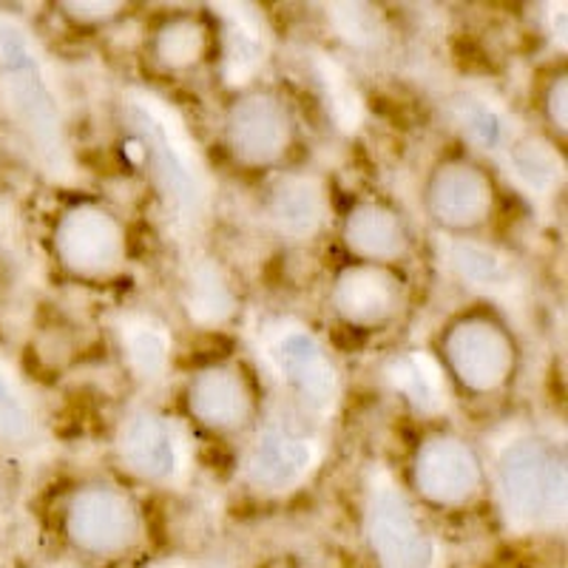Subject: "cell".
<instances>
[{
    "instance_id": "cell-18",
    "label": "cell",
    "mask_w": 568,
    "mask_h": 568,
    "mask_svg": "<svg viewBox=\"0 0 568 568\" xmlns=\"http://www.w3.org/2000/svg\"><path fill=\"white\" fill-rule=\"evenodd\" d=\"M213 45L211 27L200 14H171L154 29L151 54L165 71H191L205 63Z\"/></svg>"
},
{
    "instance_id": "cell-8",
    "label": "cell",
    "mask_w": 568,
    "mask_h": 568,
    "mask_svg": "<svg viewBox=\"0 0 568 568\" xmlns=\"http://www.w3.org/2000/svg\"><path fill=\"white\" fill-rule=\"evenodd\" d=\"M497 187L489 171L469 156L440 160L424 185L426 216L449 233H475L495 216Z\"/></svg>"
},
{
    "instance_id": "cell-19",
    "label": "cell",
    "mask_w": 568,
    "mask_h": 568,
    "mask_svg": "<svg viewBox=\"0 0 568 568\" xmlns=\"http://www.w3.org/2000/svg\"><path fill=\"white\" fill-rule=\"evenodd\" d=\"M120 338H123L125 358L140 378H160L165 373L171 338L154 316H142V313L129 316L120 327Z\"/></svg>"
},
{
    "instance_id": "cell-17",
    "label": "cell",
    "mask_w": 568,
    "mask_h": 568,
    "mask_svg": "<svg viewBox=\"0 0 568 568\" xmlns=\"http://www.w3.org/2000/svg\"><path fill=\"white\" fill-rule=\"evenodd\" d=\"M267 216L282 236L307 242L324 231L329 216L327 187L313 174H284L267 196Z\"/></svg>"
},
{
    "instance_id": "cell-4",
    "label": "cell",
    "mask_w": 568,
    "mask_h": 568,
    "mask_svg": "<svg viewBox=\"0 0 568 568\" xmlns=\"http://www.w3.org/2000/svg\"><path fill=\"white\" fill-rule=\"evenodd\" d=\"M440 369L464 393L489 398L515 382L520 347L504 318L475 307L446 324L440 333Z\"/></svg>"
},
{
    "instance_id": "cell-20",
    "label": "cell",
    "mask_w": 568,
    "mask_h": 568,
    "mask_svg": "<svg viewBox=\"0 0 568 568\" xmlns=\"http://www.w3.org/2000/svg\"><path fill=\"white\" fill-rule=\"evenodd\" d=\"M185 302L191 316L202 324H216L233 313V291L227 287L220 267L207 265V262H196L191 267V276L185 284Z\"/></svg>"
},
{
    "instance_id": "cell-6",
    "label": "cell",
    "mask_w": 568,
    "mask_h": 568,
    "mask_svg": "<svg viewBox=\"0 0 568 568\" xmlns=\"http://www.w3.org/2000/svg\"><path fill=\"white\" fill-rule=\"evenodd\" d=\"M63 531L80 555L116 560L134 551L142 540V511L120 486H80L65 500Z\"/></svg>"
},
{
    "instance_id": "cell-28",
    "label": "cell",
    "mask_w": 568,
    "mask_h": 568,
    "mask_svg": "<svg viewBox=\"0 0 568 568\" xmlns=\"http://www.w3.org/2000/svg\"><path fill=\"white\" fill-rule=\"evenodd\" d=\"M464 123L471 134L484 142V145H495V142L500 140V120H497V116L491 114V109H486V105H471L469 114L464 116Z\"/></svg>"
},
{
    "instance_id": "cell-12",
    "label": "cell",
    "mask_w": 568,
    "mask_h": 568,
    "mask_svg": "<svg viewBox=\"0 0 568 568\" xmlns=\"http://www.w3.org/2000/svg\"><path fill=\"white\" fill-rule=\"evenodd\" d=\"M191 418L213 433H240L256 415L251 382L233 364H207L191 375L185 389Z\"/></svg>"
},
{
    "instance_id": "cell-3",
    "label": "cell",
    "mask_w": 568,
    "mask_h": 568,
    "mask_svg": "<svg viewBox=\"0 0 568 568\" xmlns=\"http://www.w3.org/2000/svg\"><path fill=\"white\" fill-rule=\"evenodd\" d=\"M497 491L520 531L555 529L566 517V458L540 438H517L497 458Z\"/></svg>"
},
{
    "instance_id": "cell-7",
    "label": "cell",
    "mask_w": 568,
    "mask_h": 568,
    "mask_svg": "<svg viewBox=\"0 0 568 568\" xmlns=\"http://www.w3.org/2000/svg\"><path fill=\"white\" fill-rule=\"evenodd\" d=\"M225 149L242 169H276L287 156L296 136L291 105L276 91L251 89L233 100L225 111Z\"/></svg>"
},
{
    "instance_id": "cell-13",
    "label": "cell",
    "mask_w": 568,
    "mask_h": 568,
    "mask_svg": "<svg viewBox=\"0 0 568 568\" xmlns=\"http://www.w3.org/2000/svg\"><path fill=\"white\" fill-rule=\"evenodd\" d=\"M316 464V444L296 424L273 420L256 435L247 455V478L262 491H287Z\"/></svg>"
},
{
    "instance_id": "cell-27",
    "label": "cell",
    "mask_w": 568,
    "mask_h": 568,
    "mask_svg": "<svg viewBox=\"0 0 568 568\" xmlns=\"http://www.w3.org/2000/svg\"><path fill=\"white\" fill-rule=\"evenodd\" d=\"M65 18H71L78 27H100V23H109L116 14L123 12L125 3H109V0H80V3H60Z\"/></svg>"
},
{
    "instance_id": "cell-1",
    "label": "cell",
    "mask_w": 568,
    "mask_h": 568,
    "mask_svg": "<svg viewBox=\"0 0 568 568\" xmlns=\"http://www.w3.org/2000/svg\"><path fill=\"white\" fill-rule=\"evenodd\" d=\"M0 105L45 169H69L63 116L45 65L29 29L9 14H0Z\"/></svg>"
},
{
    "instance_id": "cell-10",
    "label": "cell",
    "mask_w": 568,
    "mask_h": 568,
    "mask_svg": "<svg viewBox=\"0 0 568 568\" xmlns=\"http://www.w3.org/2000/svg\"><path fill=\"white\" fill-rule=\"evenodd\" d=\"M413 486L426 504L458 509L478 497L484 486V460L469 440L435 433L415 449Z\"/></svg>"
},
{
    "instance_id": "cell-25",
    "label": "cell",
    "mask_w": 568,
    "mask_h": 568,
    "mask_svg": "<svg viewBox=\"0 0 568 568\" xmlns=\"http://www.w3.org/2000/svg\"><path fill=\"white\" fill-rule=\"evenodd\" d=\"M329 18H333L336 32L355 45L375 43V40L382 38V20H378L373 9L362 7V3L329 7Z\"/></svg>"
},
{
    "instance_id": "cell-24",
    "label": "cell",
    "mask_w": 568,
    "mask_h": 568,
    "mask_svg": "<svg viewBox=\"0 0 568 568\" xmlns=\"http://www.w3.org/2000/svg\"><path fill=\"white\" fill-rule=\"evenodd\" d=\"M34 429L32 407L14 387L12 375L0 367V444H23Z\"/></svg>"
},
{
    "instance_id": "cell-21",
    "label": "cell",
    "mask_w": 568,
    "mask_h": 568,
    "mask_svg": "<svg viewBox=\"0 0 568 568\" xmlns=\"http://www.w3.org/2000/svg\"><path fill=\"white\" fill-rule=\"evenodd\" d=\"M389 375H393L395 387L407 395L413 407L424 409V413H433V409L440 407V398H444V369L429 355H404V358L393 364Z\"/></svg>"
},
{
    "instance_id": "cell-2",
    "label": "cell",
    "mask_w": 568,
    "mask_h": 568,
    "mask_svg": "<svg viewBox=\"0 0 568 568\" xmlns=\"http://www.w3.org/2000/svg\"><path fill=\"white\" fill-rule=\"evenodd\" d=\"M125 116L165 200L180 211L182 220H196L207 202V182L194 142L187 140L174 109L140 91L125 103Z\"/></svg>"
},
{
    "instance_id": "cell-5",
    "label": "cell",
    "mask_w": 568,
    "mask_h": 568,
    "mask_svg": "<svg viewBox=\"0 0 568 568\" xmlns=\"http://www.w3.org/2000/svg\"><path fill=\"white\" fill-rule=\"evenodd\" d=\"M52 251L69 276L109 282L129 262V231L111 207L74 202L54 222Z\"/></svg>"
},
{
    "instance_id": "cell-15",
    "label": "cell",
    "mask_w": 568,
    "mask_h": 568,
    "mask_svg": "<svg viewBox=\"0 0 568 568\" xmlns=\"http://www.w3.org/2000/svg\"><path fill=\"white\" fill-rule=\"evenodd\" d=\"M278 373L293 393L302 398V404L313 413H329L338 395V373L316 336L304 329H291L278 336L276 349Z\"/></svg>"
},
{
    "instance_id": "cell-23",
    "label": "cell",
    "mask_w": 568,
    "mask_h": 568,
    "mask_svg": "<svg viewBox=\"0 0 568 568\" xmlns=\"http://www.w3.org/2000/svg\"><path fill=\"white\" fill-rule=\"evenodd\" d=\"M453 265L458 267V273L464 278L475 284H504L509 278V265H506V258L500 256L491 247L478 245V242H458L453 251Z\"/></svg>"
},
{
    "instance_id": "cell-16",
    "label": "cell",
    "mask_w": 568,
    "mask_h": 568,
    "mask_svg": "<svg viewBox=\"0 0 568 568\" xmlns=\"http://www.w3.org/2000/svg\"><path fill=\"white\" fill-rule=\"evenodd\" d=\"M116 455L140 480H169L180 469V438L169 418L140 409L120 426Z\"/></svg>"
},
{
    "instance_id": "cell-14",
    "label": "cell",
    "mask_w": 568,
    "mask_h": 568,
    "mask_svg": "<svg viewBox=\"0 0 568 568\" xmlns=\"http://www.w3.org/2000/svg\"><path fill=\"white\" fill-rule=\"evenodd\" d=\"M342 245L353 262L393 267L413 247V233L393 205L382 200H362L344 216Z\"/></svg>"
},
{
    "instance_id": "cell-29",
    "label": "cell",
    "mask_w": 568,
    "mask_h": 568,
    "mask_svg": "<svg viewBox=\"0 0 568 568\" xmlns=\"http://www.w3.org/2000/svg\"><path fill=\"white\" fill-rule=\"evenodd\" d=\"M160 568H205V566H196V562H169V566H160Z\"/></svg>"
},
{
    "instance_id": "cell-9",
    "label": "cell",
    "mask_w": 568,
    "mask_h": 568,
    "mask_svg": "<svg viewBox=\"0 0 568 568\" xmlns=\"http://www.w3.org/2000/svg\"><path fill=\"white\" fill-rule=\"evenodd\" d=\"M369 551L382 568H435V540L393 484L373 486L364 511Z\"/></svg>"
},
{
    "instance_id": "cell-22",
    "label": "cell",
    "mask_w": 568,
    "mask_h": 568,
    "mask_svg": "<svg viewBox=\"0 0 568 568\" xmlns=\"http://www.w3.org/2000/svg\"><path fill=\"white\" fill-rule=\"evenodd\" d=\"M265 60V32L258 18L245 12V7H233L225 29V63L231 80L247 78Z\"/></svg>"
},
{
    "instance_id": "cell-11",
    "label": "cell",
    "mask_w": 568,
    "mask_h": 568,
    "mask_svg": "<svg viewBox=\"0 0 568 568\" xmlns=\"http://www.w3.org/2000/svg\"><path fill=\"white\" fill-rule=\"evenodd\" d=\"M407 298V282L395 267L349 262L336 273L329 304L353 329H382L393 322Z\"/></svg>"
},
{
    "instance_id": "cell-26",
    "label": "cell",
    "mask_w": 568,
    "mask_h": 568,
    "mask_svg": "<svg viewBox=\"0 0 568 568\" xmlns=\"http://www.w3.org/2000/svg\"><path fill=\"white\" fill-rule=\"evenodd\" d=\"M542 116H546V123L549 129L555 131L557 136H566L568 131V78L566 71L555 74L542 91Z\"/></svg>"
}]
</instances>
